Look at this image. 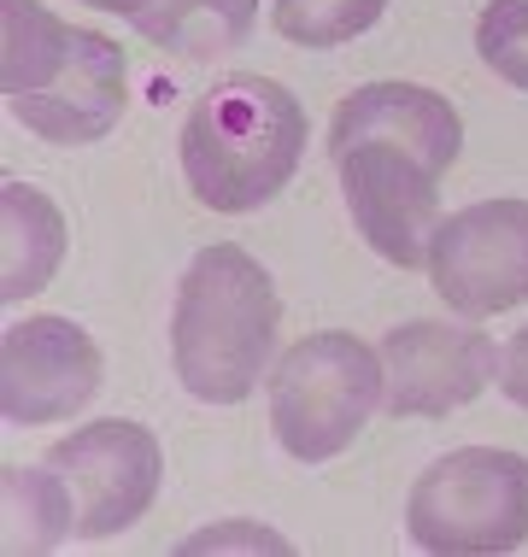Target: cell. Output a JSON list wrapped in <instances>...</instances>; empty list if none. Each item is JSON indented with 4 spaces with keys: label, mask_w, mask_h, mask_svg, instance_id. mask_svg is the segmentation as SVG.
Masks as SVG:
<instances>
[{
    "label": "cell",
    "mask_w": 528,
    "mask_h": 557,
    "mask_svg": "<svg viewBox=\"0 0 528 557\" xmlns=\"http://www.w3.org/2000/svg\"><path fill=\"white\" fill-rule=\"evenodd\" d=\"M382 375L388 417H446L493 387L500 352H493V335H481L476 323L417 318L382 335Z\"/></svg>",
    "instance_id": "obj_10"
},
{
    "label": "cell",
    "mask_w": 528,
    "mask_h": 557,
    "mask_svg": "<svg viewBox=\"0 0 528 557\" xmlns=\"http://www.w3.org/2000/svg\"><path fill=\"white\" fill-rule=\"evenodd\" d=\"M100 394V346L71 318H24L0 335V417L41 429L77 417Z\"/></svg>",
    "instance_id": "obj_9"
},
{
    "label": "cell",
    "mask_w": 528,
    "mask_h": 557,
    "mask_svg": "<svg viewBox=\"0 0 528 557\" xmlns=\"http://www.w3.org/2000/svg\"><path fill=\"white\" fill-rule=\"evenodd\" d=\"M277 282L247 247L218 240V247L194 252L171 311L176 382L206 405H241L277 352Z\"/></svg>",
    "instance_id": "obj_2"
},
{
    "label": "cell",
    "mask_w": 528,
    "mask_h": 557,
    "mask_svg": "<svg viewBox=\"0 0 528 557\" xmlns=\"http://www.w3.org/2000/svg\"><path fill=\"white\" fill-rule=\"evenodd\" d=\"M183 176L211 212H259L306 159V107L270 77H218L183 124Z\"/></svg>",
    "instance_id": "obj_3"
},
{
    "label": "cell",
    "mask_w": 528,
    "mask_h": 557,
    "mask_svg": "<svg viewBox=\"0 0 528 557\" xmlns=\"http://www.w3.org/2000/svg\"><path fill=\"white\" fill-rule=\"evenodd\" d=\"M365 141L405 147L429 171H452V159L464 147V124H458V107L422 83H365L329 117V159L353 153Z\"/></svg>",
    "instance_id": "obj_11"
},
{
    "label": "cell",
    "mask_w": 528,
    "mask_h": 557,
    "mask_svg": "<svg viewBox=\"0 0 528 557\" xmlns=\"http://www.w3.org/2000/svg\"><path fill=\"white\" fill-rule=\"evenodd\" d=\"M388 0H270V24L294 48H341V41L376 29Z\"/></svg>",
    "instance_id": "obj_15"
},
{
    "label": "cell",
    "mask_w": 528,
    "mask_h": 557,
    "mask_svg": "<svg viewBox=\"0 0 528 557\" xmlns=\"http://www.w3.org/2000/svg\"><path fill=\"white\" fill-rule=\"evenodd\" d=\"M341 194L358 235L400 270H429V240L441 230V171H429L405 147L365 141L335 159Z\"/></svg>",
    "instance_id": "obj_8"
},
{
    "label": "cell",
    "mask_w": 528,
    "mask_h": 557,
    "mask_svg": "<svg viewBox=\"0 0 528 557\" xmlns=\"http://www.w3.org/2000/svg\"><path fill=\"white\" fill-rule=\"evenodd\" d=\"M382 346H365L346 329H323L294 341L270 370V429L288 458L329 463L365 434V423L382 411Z\"/></svg>",
    "instance_id": "obj_4"
},
{
    "label": "cell",
    "mask_w": 528,
    "mask_h": 557,
    "mask_svg": "<svg viewBox=\"0 0 528 557\" xmlns=\"http://www.w3.org/2000/svg\"><path fill=\"white\" fill-rule=\"evenodd\" d=\"M48 470L65 481L71 505H77V540H112L154 510L164 481V451L154 429L106 417V423H88L65 441H53Z\"/></svg>",
    "instance_id": "obj_6"
},
{
    "label": "cell",
    "mask_w": 528,
    "mask_h": 557,
    "mask_svg": "<svg viewBox=\"0 0 528 557\" xmlns=\"http://www.w3.org/2000/svg\"><path fill=\"white\" fill-rule=\"evenodd\" d=\"M429 282L458 318H500L528 299V200H476L441 218Z\"/></svg>",
    "instance_id": "obj_7"
},
{
    "label": "cell",
    "mask_w": 528,
    "mask_h": 557,
    "mask_svg": "<svg viewBox=\"0 0 528 557\" xmlns=\"http://www.w3.org/2000/svg\"><path fill=\"white\" fill-rule=\"evenodd\" d=\"M65 259V218L41 188L7 183L0 188V299L19 306L24 294H41Z\"/></svg>",
    "instance_id": "obj_12"
},
{
    "label": "cell",
    "mask_w": 528,
    "mask_h": 557,
    "mask_svg": "<svg viewBox=\"0 0 528 557\" xmlns=\"http://www.w3.org/2000/svg\"><path fill=\"white\" fill-rule=\"evenodd\" d=\"M0 95L41 141L88 147L124 117V53L100 29L53 18L41 0H0Z\"/></svg>",
    "instance_id": "obj_1"
},
{
    "label": "cell",
    "mask_w": 528,
    "mask_h": 557,
    "mask_svg": "<svg viewBox=\"0 0 528 557\" xmlns=\"http://www.w3.org/2000/svg\"><path fill=\"white\" fill-rule=\"evenodd\" d=\"M0 487H7V552H53L65 534H77V505L48 463L41 470L7 463Z\"/></svg>",
    "instance_id": "obj_14"
},
{
    "label": "cell",
    "mask_w": 528,
    "mask_h": 557,
    "mask_svg": "<svg viewBox=\"0 0 528 557\" xmlns=\"http://www.w3.org/2000/svg\"><path fill=\"white\" fill-rule=\"evenodd\" d=\"M405 529L434 557L517 552L528 540V458L500 446H458L417 475Z\"/></svg>",
    "instance_id": "obj_5"
},
{
    "label": "cell",
    "mask_w": 528,
    "mask_h": 557,
    "mask_svg": "<svg viewBox=\"0 0 528 557\" xmlns=\"http://www.w3.org/2000/svg\"><path fill=\"white\" fill-rule=\"evenodd\" d=\"M154 48L176 53V59H218L235 53L241 41L259 24V0H154L130 18Z\"/></svg>",
    "instance_id": "obj_13"
},
{
    "label": "cell",
    "mask_w": 528,
    "mask_h": 557,
    "mask_svg": "<svg viewBox=\"0 0 528 557\" xmlns=\"http://www.w3.org/2000/svg\"><path fill=\"white\" fill-rule=\"evenodd\" d=\"M83 7H100V12H124V18H135L142 7H154V0H83Z\"/></svg>",
    "instance_id": "obj_18"
},
{
    "label": "cell",
    "mask_w": 528,
    "mask_h": 557,
    "mask_svg": "<svg viewBox=\"0 0 528 557\" xmlns=\"http://www.w3.org/2000/svg\"><path fill=\"white\" fill-rule=\"evenodd\" d=\"M500 387H505L511 405L528 411V323L505 341V352H500Z\"/></svg>",
    "instance_id": "obj_17"
},
{
    "label": "cell",
    "mask_w": 528,
    "mask_h": 557,
    "mask_svg": "<svg viewBox=\"0 0 528 557\" xmlns=\"http://www.w3.org/2000/svg\"><path fill=\"white\" fill-rule=\"evenodd\" d=\"M476 53L500 83L528 95V0H493V7H481Z\"/></svg>",
    "instance_id": "obj_16"
}]
</instances>
